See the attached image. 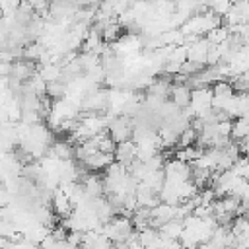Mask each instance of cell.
<instances>
[{"label":"cell","mask_w":249,"mask_h":249,"mask_svg":"<svg viewBox=\"0 0 249 249\" xmlns=\"http://www.w3.org/2000/svg\"><path fill=\"white\" fill-rule=\"evenodd\" d=\"M212 93L218 95V97H231L233 95V88L230 84V80H216L214 82V88H212Z\"/></svg>","instance_id":"obj_14"},{"label":"cell","mask_w":249,"mask_h":249,"mask_svg":"<svg viewBox=\"0 0 249 249\" xmlns=\"http://www.w3.org/2000/svg\"><path fill=\"white\" fill-rule=\"evenodd\" d=\"M43 51H45V47L39 43V41H33V43H29L27 47H23V58H27V60H39V56L43 54Z\"/></svg>","instance_id":"obj_15"},{"label":"cell","mask_w":249,"mask_h":249,"mask_svg":"<svg viewBox=\"0 0 249 249\" xmlns=\"http://www.w3.org/2000/svg\"><path fill=\"white\" fill-rule=\"evenodd\" d=\"M220 204H222L224 212H230V214L235 216V208H237V204H239V198H237L235 195H224V196L220 198Z\"/></svg>","instance_id":"obj_18"},{"label":"cell","mask_w":249,"mask_h":249,"mask_svg":"<svg viewBox=\"0 0 249 249\" xmlns=\"http://www.w3.org/2000/svg\"><path fill=\"white\" fill-rule=\"evenodd\" d=\"M45 93H47L49 97H53V99H60V97H64V93H66V84H64V80H53V82H47V86H45Z\"/></svg>","instance_id":"obj_12"},{"label":"cell","mask_w":249,"mask_h":249,"mask_svg":"<svg viewBox=\"0 0 249 249\" xmlns=\"http://www.w3.org/2000/svg\"><path fill=\"white\" fill-rule=\"evenodd\" d=\"M37 72L45 82H53V80L62 78V66L56 64V62H47L43 66H37Z\"/></svg>","instance_id":"obj_9"},{"label":"cell","mask_w":249,"mask_h":249,"mask_svg":"<svg viewBox=\"0 0 249 249\" xmlns=\"http://www.w3.org/2000/svg\"><path fill=\"white\" fill-rule=\"evenodd\" d=\"M212 89L208 86H202V88H191V95H189V105L193 107L195 111V117L200 115L202 111L210 109L212 105Z\"/></svg>","instance_id":"obj_1"},{"label":"cell","mask_w":249,"mask_h":249,"mask_svg":"<svg viewBox=\"0 0 249 249\" xmlns=\"http://www.w3.org/2000/svg\"><path fill=\"white\" fill-rule=\"evenodd\" d=\"M45 154L54 156L58 160H70V158H74V150H72V146L68 142H54L51 148H47Z\"/></svg>","instance_id":"obj_10"},{"label":"cell","mask_w":249,"mask_h":249,"mask_svg":"<svg viewBox=\"0 0 249 249\" xmlns=\"http://www.w3.org/2000/svg\"><path fill=\"white\" fill-rule=\"evenodd\" d=\"M208 41L202 37H198L195 43H191L187 47V60H193V62H198V64H204L206 62V51H208ZM206 66V64H204Z\"/></svg>","instance_id":"obj_5"},{"label":"cell","mask_w":249,"mask_h":249,"mask_svg":"<svg viewBox=\"0 0 249 249\" xmlns=\"http://www.w3.org/2000/svg\"><path fill=\"white\" fill-rule=\"evenodd\" d=\"M247 132H249V121H247V117H235V119L231 121V132H230V138L237 140V138L247 136Z\"/></svg>","instance_id":"obj_11"},{"label":"cell","mask_w":249,"mask_h":249,"mask_svg":"<svg viewBox=\"0 0 249 249\" xmlns=\"http://www.w3.org/2000/svg\"><path fill=\"white\" fill-rule=\"evenodd\" d=\"M169 62H177V64H183L187 60V47L185 45H173L171 47V53L167 56Z\"/></svg>","instance_id":"obj_17"},{"label":"cell","mask_w":249,"mask_h":249,"mask_svg":"<svg viewBox=\"0 0 249 249\" xmlns=\"http://www.w3.org/2000/svg\"><path fill=\"white\" fill-rule=\"evenodd\" d=\"M113 160H115L113 154H109V152H99V150H97V152L86 156L84 160H80V163H82L88 171H99V169H105Z\"/></svg>","instance_id":"obj_3"},{"label":"cell","mask_w":249,"mask_h":249,"mask_svg":"<svg viewBox=\"0 0 249 249\" xmlns=\"http://www.w3.org/2000/svg\"><path fill=\"white\" fill-rule=\"evenodd\" d=\"M163 175H165V181H173V183L185 181V179L191 177V165L187 161H181V160L173 158L171 161L163 163Z\"/></svg>","instance_id":"obj_2"},{"label":"cell","mask_w":249,"mask_h":249,"mask_svg":"<svg viewBox=\"0 0 249 249\" xmlns=\"http://www.w3.org/2000/svg\"><path fill=\"white\" fill-rule=\"evenodd\" d=\"M169 95H171V101L181 109L189 103V95H191V88L185 84V82H173L169 86Z\"/></svg>","instance_id":"obj_7"},{"label":"cell","mask_w":249,"mask_h":249,"mask_svg":"<svg viewBox=\"0 0 249 249\" xmlns=\"http://www.w3.org/2000/svg\"><path fill=\"white\" fill-rule=\"evenodd\" d=\"M113 156H115L117 161H121V163L126 167V165L136 158V142H134L132 138H126V140H123V142H117Z\"/></svg>","instance_id":"obj_4"},{"label":"cell","mask_w":249,"mask_h":249,"mask_svg":"<svg viewBox=\"0 0 249 249\" xmlns=\"http://www.w3.org/2000/svg\"><path fill=\"white\" fill-rule=\"evenodd\" d=\"M82 189L88 196H99L103 195V179L95 173H86L82 177Z\"/></svg>","instance_id":"obj_8"},{"label":"cell","mask_w":249,"mask_h":249,"mask_svg":"<svg viewBox=\"0 0 249 249\" xmlns=\"http://www.w3.org/2000/svg\"><path fill=\"white\" fill-rule=\"evenodd\" d=\"M53 210H54V214L60 216V218H66V216L74 210L72 202L68 200V196H66L58 187L53 191Z\"/></svg>","instance_id":"obj_6"},{"label":"cell","mask_w":249,"mask_h":249,"mask_svg":"<svg viewBox=\"0 0 249 249\" xmlns=\"http://www.w3.org/2000/svg\"><path fill=\"white\" fill-rule=\"evenodd\" d=\"M204 68V64H198V62H193V60H185L183 64H181V74H185V76H191V74H196V72H200Z\"/></svg>","instance_id":"obj_19"},{"label":"cell","mask_w":249,"mask_h":249,"mask_svg":"<svg viewBox=\"0 0 249 249\" xmlns=\"http://www.w3.org/2000/svg\"><path fill=\"white\" fill-rule=\"evenodd\" d=\"M220 62V53H218V49H216V45H208V51H206V66H214V64H218Z\"/></svg>","instance_id":"obj_20"},{"label":"cell","mask_w":249,"mask_h":249,"mask_svg":"<svg viewBox=\"0 0 249 249\" xmlns=\"http://www.w3.org/2000/svg\"><path fill=\"white\" fill-rule=\"evenodd\" d=\"M196 136H198V132H196L193 126L183 128V130L177 134V144H179V148H181V146H191V144H195Z\"/></svg>","instance_id":"obj_16"},{"label":"cell","mask_w":249,"mask_h":249,"mask_svg":"<svg viewBox=\"0 0 249 249\" xmlns=\"http://www.w3.org/2000/svg\"><path fill=\"white\" fill-rule=\"evenodd\" d=\"M228 35H230V33H228V27H226V25H218V27L208 29V31L204 33V39H206L208 43L216 45V43H220V41H226Z\"/></svg>","instance_id":"obj_13"}]
</instances>
